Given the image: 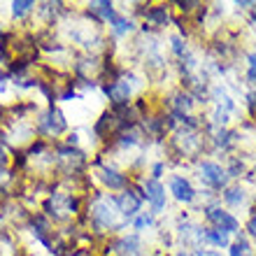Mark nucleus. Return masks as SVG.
I'll return each instance as SVG.
<instances>
[{"mask_svg": "<svg viewBox=\"0 0 256 256\" xmlns=\"http://www.w3.org/2000/svg\"><path fill=\"white\" fill-rule=\"evenodd\" d=\"M172 52H175L180 58H184V56H186V47H184L182 38H172Z\"/></svg>", "mask_w": 256, "mask_h": 256, "instance_id": "obj_20", "label": "nucleus"}, {"mask_svg": "<svg viewBox=\"0 0 256 256\" xmlns=\"http://www.w3.org/2000/svg\"><path fill=\"white\" fill-rule=\"evenodd\" d=\"M114 250L122 256H142V240L138 236H126L114 242Z\"/></svg>", "mask_w": 256, "mask_h": 256, "instance_id": "obj_9", "label": "nucleus"}, {"mask_svg": "<svg viewBox=\"0 0 256 256\" xmlns=\"http://www.w3.org/2000/svg\"><path fill=\"white\" fill-rule=\"evenodd\" d=\"M254 21H256V7H254Z\"/></svg>", "mask_w": 256, "mask_h": 256, "instance_id": "obj_26", "label": "nucleus"}, {"mask_svg": "<svg viewBox=\"0 0 256 256\" xmlns=\"http://www.w3.org/2000/svg\"><path fill=\"white\" fill-rule=\"evenodd\" d=\"M33 7H35L33 0H14L12 2V14L16 16V19H21V16H26Z\"/></svg>", "mask_w": 256, "mask_h": 256, "instance_id": "obj_15", "label": "nucleus"}, {"mask_svg": "<svg viewBox=\"0 0 256 256\" xmlns=\"http://www.w3.org/2000/svg\"><path fill=\"white\" fill-rule=\"evenodd\" d=\"M238 172H242V163H240V161H233L226 175H228V177H238Z\"/></svg>", "mask_w": 256, "mask_h": 256, "instance_id": "obj_21", "label": "nucleus"}, {"mask_svg": "<svg viewBox=\"0 0 256 256\" xmlns=\"http://www.w3.org/2000/svg\"><path fill=\"white\" fill-rule=\"evenodd\" d=\"M142 200H144V194L142 191H130V189H126L122 196L114 198L116 208H119V214H124L126 219H130V216H135L140 212Z\"/></svg>", "mask_w": 256, "mask_h": 256, "instance_id": "obj_3", "label": "nucleus"}, {"mask_svg": "<svg viewBox=\"0 0 256 256\" xmlns=\"http://www.w3.org/2000/svg\"><path fill=\"white\" fill-rule=\"evenodd\" d=\"M38 124H40V128L47 135H58V133L66 130V119H63V114L58 112V110H54V108H49L47 112L40 116V122Z\"/></svg>", "mask_w": 256, "mask_h": 256, "instance_id": "obj_6", "label": "nucleus"}, {"mask_svg": "<svg viewBox=\"0 0 256 256\" xmlns=\"http://www.w3.org/2000/svg\"><path fill=\"white\" fill-rule=\"evenodd\" d=\"M5 166H7V152L2 147V142H0V170H5Z\"/></svg>", "mask_w": 256, "mask_h": 256, "instance_id": "obj_22", "label": "nucleus"}, {"mask_svg": "<svg viewBox=\"0 0 256 256\" xmlns=\"http://www.w3.org/2000/svg\"><path fill=\"white\" fill-rule=\"evenodd\" d=\"M105 91H108L112 105H116V108H124V105H128V98H130V84H128V80L112 82V84H110Z\"/></svg>", "mask_w": 256, "mask_h": 256, "instance_id": "obj_8", "label": "nucleus"}, {"mask_svg": "<svg viewBox=\"0 0 256 256\" xmlns=\"http://www.w3.org/2000/svg\"><path fill=\"white\" fill-rule=\"evenodd\" d=\"M247 228H250V233L256 238V214L252 216V222H250V226H247Z\"/></svg>", "mask_w": 256, "mask_h": 256, "instance_id": "obj_23", "label": "nucleus"}, {"mask_svg": "<svg viewBox=\"0 0 256 256\" xmlns=\"http://www.w3.org/2000/svg\"><path fill=\"white\" fill-rule=\"evenodd\" d=\"M177 256H189V254H184V252H180V254H177Z\"/></svg>", "mask_w": 256, "mask_h": 256, "instance_id": "obj_25", "label": "nucleus"}, {"mask_svg": "<svg viewBox=\"0 0 256 256\" xmlns=\"http://www.w3.org/2000/svg\"><path fill=\"white\" fill-rule=\"evenodd\" d=\"M147 21H152L154 26H166L168 24V10L166 7H152V10H147Z\"/></svg>", "mask_w": 256, "mask_h": 256, "instance_id": "obj_13", "label": "nucleus"}, {"mask_svg": "<svg viewBox=\"0 0 256 256\" xmlns=\"http://www.w3.org/2000/svg\"><path fill=\"white\" fill-rule=\"evenodd\" d=\"M205 219L214 224V228H222V230H226V233H236V230L240 228V224H238L236 216L222 208H205Z\"/></svg>", "mask_w": 256, "mask_h": 256, "instance_id": "obj_4", "label": "nucleus"}, {"mask_svg": "<svg viewBox=\"0 0 256 256\" xmlns=\"http://www.w3.org/2000/svg\"><path fill=\"white\" fill-rule=\"evenodd\" d=\"M224 200L228 202V205H242L244 189L242 186H228V189L224 191Z\"/></svg>", "mask_w": 256, "mask_h": 256, "instance_id": "obj_14", "label": "nucleus"}, {"mask_svg": "<svg viewBox=\"0 0 256 256\" xmlns=\"http://www.w3.org/2000/svg\"><path fill=\"white\" fill-rule=\"evenodd\" d=\"M112 24V30H114V35H126L130 33V28H133V24L126 19V16H114V19L110 21Z\"/></svg>", "mask_w": 256, "mask_h": 256, "instance_id": "obj_16", "label": "nucleus"}, {"mask_svg": "<svg viewBox=\"0 0 256 256\" xmlns=\"http://www.w3.org/2000/svg\"><path fill=\"white\" fill-rule=\"evenodd\" d=\"M254 214H256V208H254Z\"/></svg>", "mask_w": 256, "mask_h": 256, "instance_id": "obj_27", "label": "nucleus"}, {"mask_svg": "<svg viewBox=\"0 0 256 256\" xmlns=\"http://www.w3.org/2000/svg\"><path fill=\"white\" fill-rule=\"evenodd\" d=\"M149 226H154V216L147 214V212L135 219V230H144V228H149Z\"/></svg>", "mask_w": 256, "mask_h": 256, "instance_id": "obj_18", "label": "nucleus"}, {"mask_svg": "<svg viewBox=\"0 0 256 256\" xmlns=\"http://www.w3.org/2000/svg\"><path fill=\"white\" fill-rule=\"evenodd\" d=\"M100 180L105 186H110V189H124V186H126V175H122V172L114 168H102Z\"/></svg>", "mask_w": 256, "mask_h": 256, "instance_id": "obj_10", "label": "nucleus"}, {"mask_svg": "<svg viewBox=\"0 0 256 256\" xmlns=\"http://www.w3.org/2000/svg\"><path fill=\"white\" fill-rule=\"evenodd\" d=\"M91 14H98V16H102V19L112 21L116 16L114 14V5L110 2V0H98V2H91Z\"/></svg>", "mask_w": 256, "mask_h": 256, "instance_id": "obj_12", "label": "nucleus"}, {"mask_svg": "<svg viewBox=\"0 0 256 256\" xmlns=\"http://www.w3.org/2000/svg\"><path fill=\"white\" fill-rule=\"evenodd\" d=\"M250 252H252L250 250V242H247L242 236L230 244V256H250Z\"/></svg>", "mask_w": 256, "mask_h": 256, "instance_id": "obj_17", "label": "nucleus"}, {"mask_svg": "<svg viewBox=\"0 0 256 256\" xmlns=\"http://www.w3.org/2000/svg\"><path fill=\"white\" fill-rule=\"evenodd\" d=\"M91 216H94L96 226L100 228H114L116 219H119V208H116L114 198H100L94 202L91 208Z\"/></svg>", "mask_w": 256, "mask_h": 256, "instance_id": "obj_1", "label": "nucleus"}, {"mask_svg": "<svg viewBox=\"0 0 256 256\" xmlns=\"http://www.w3.org/2000/svg\"><path fill=\"white\" fill-rule=\"evenodd\" d=\"M247 77H250V82L256 84V52L247 56Z\"/></svg>", "mask_w": 256, "mask_h": 256, "instance_id": "obj_19", "label": "nucleus"}, {"mask_svg": "<svg viewBox=\"0 0 256 256\" xmlns=\"http://www.w3.org/2000/svg\"><path fill=\"white\" fill-rule=\"evenodd\" d=\"M142 194H144V200H149L154 212H163L166 210V189H163V184L158 180H154V177L147 180L142 184Z\"/></svg>", "mask_w": 256, "mask_h": 256, "instance_id": "obj_5", "label": "nucleus"}, {"mask_svg": "<svg viewBox=\"0 0 256 256\" xmlns=\"http://www.w3.org/2000/svg\"><path fill=\"white\" fill-rule=\"evenodd\" d=\"M198 172H200V180L208 186H212V189H224L226 186V170L219 166V163H212V161H202L200 166H198Z\"/></svg>", "mask_w": 256, "mask_h": 256, "instance_id": "obj_2", "label": "nucleus"}, {"mask_svg": "<svg viewBox=\"0 0 256 256\" xmlns=\"http://www.w3.org/2000/svg\"><path fill=\"white\" fill-rule=\"evenodd\" d=\"M230 233L222 228H205V242L214 244V247H230Z\"/></svg>", "mask_w": 256, "mask_h": 256, "instance_id": "obj_11", "label": "nucleus"}, {"mask_svg": "<svg viewBox=\"0 0 256 256\" xmlns=\"http://www.w3.org/2000/svg\"><path fill=\"white\" fill-rule=\"evenodd\" d=\"M170 194L175 196L180 202H191L196 198V189L191 186L189 180H184L182 175L170 177Z\"/></svg>", "mask_w": 256, "mask_h": 256, "instance_id": "obj_7", "label": "nucleus"}, {"mask_svg": "<svg viewBox=\"0 0 256 256\" xmlns=\"http://www.w3.org/2000/svg\"><path fill=\"white\" fill-rule=\"evenodd\" d=\"M196 256H222L219 252H196Z\"/></svg>", "mask_w": 256, "mask_h": 256, "instance_id": "obj_24", "label": "nucleus"}, {"mask_svg": "<svg viewBox=\"0 0 256 256\" xmlns=\"http://www.w3.org/2000/svg\"><path fill=\"white\" fill-rule=\"evenodd\" d=\"M254 172H256V170H254Z\"/></svg>", "mask_w": 256, "mask_h": 256, "instance_id": "obj_28", "label": "nucleus"}]
</instances>
